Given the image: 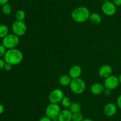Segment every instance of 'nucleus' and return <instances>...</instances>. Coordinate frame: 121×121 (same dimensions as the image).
<instances>
[{
    "label": "nucleus",
    "instance_id": "nucleus-1",
    "mask_svg": "<svg viewBox=\"0 0 121 121\" xmlns=\"http://www.w3.org/2000/svg\"><path fill=\"white\" fill-rule=\"evenodd\" d=\"M23 58V53L20 50L16 48L7 50L4 57V59L5 62L12 65L20 64L22 61Z\"/></svg>",
    "mask_w": 121,
    "mask_h": 121
},
{
    "label": "nucleus",
    "instance_id": "nucleus-2",
    "mask_svg": "<svg viewBox=\"0 0 121 121\" xmlns=\"http://www.w3.org/2000/svg\"><path fill=\"white\" fill-rule=\"evenodd\" d=\"M90 14V11L87 7L80 6L73 9L72 13V17L75 22L82 23L89 19Z\"/></svg>",
    "mask_w": 121,
    "mask_h": 121
},
{
    "label": "nucleus",
    "instance_id": "nucleus-3",
    "mask_svg": "<svg viewBox=\"0 0 121 121\" xmlns=\"http://www.w3.org/2000/svg\"><path fill=\"white\" fill-rule=\"evenodd\" d=\"M69 86L72 92L76 94H81L86 90V84L83 79L78 78L72 79Z\"/></svg>",
    "mask_w": 121,
    "mask_h": 121
},
{
    "label": "nucleus",
    "instance_id": "nucleus-4",
    "mask_svg": "<svg viewBox=\"0 0 121 121\" xmlns=\"http://www.w3.org/2000/svg\"><path fill=\"white\" fill-rule=\"evenodd\" d=\"M19 37L14 33L8 34L2 39V45L8 49L15 48L19 44Z\"/></svg>",
    "mask_w": 121,
    "mask_h": 121
},
{
    "label": "nucleus",
    "instance_id": "nucleus-5",
    "mask_svg": "<svg viewBox=\"0 0 121 121\" xmlns=\"http://www.w3.org/2000/svg\"><path fill=\"white\" fill-rule=\"evenodd\" d=\"M61 112V108L57 103H52L48 104L46 109V116L51 119L53 121H57L58 116Z\"/></svg>",
    "mask_w": 121,
    "mask_h": 121
},
{
    "label": "nucleus",
    "instance_id": "nucleus-6",
    "mask_svg": "<svg viewBox=\"0 0 121 121\" xmlns=\"http://www.w3.org/2000/svg\"><path fill=\"white\" fill-rule=\"evenodd\" d=\"M12 30L13 33L18 36H22L27 32V27L26 24L22 21H16L13 23L12 25Z\"/></svg>",
    "mask_w": 121,
    "mask_h": 121
},
{
    "label": "nucleus",
    "instance_id": "nucleus-7",
    "mask_svg": "<svg viewBox=\"0 0 121 121\" xmlns=\"http://www.w3.org/2000/svg\"><path fill=\"white\" fill-rule=\"evenodd\" d=\"M64 96L63 91L61 89L56 88L51 91L48 96V99L50 103L58 104L61 102Z\"/></svg>",
    "mask_w": 121,
    "mask_h": 121
},
{
    "label": "nucleus",
    "instance_id": "nucleus-8",
    "mask_svg": "<svg viewBox=\"0 0 121 121\" xmlns=\"http://www.w3.org/2000/svg\"><path fill=\"white\" fill-rule=\"evenodd\" d=\"M102 10L104 14L107 16H112L117 11V6L111 1L104 2L102 6Z\"/></svg>",
    "mask_w": 121,
    "mask_h": 121
},
{
    "label": "nucleus",
    "instance_id": "nucleus-9",
    "mask_svg": "<svg viewBox=\"0 0 121 121\" xmlns=\"http://www.w3.org/2000/svg\"><path fill=\"white\" fill-rule=\"evenodd\" d=\"M119 84V83L118 78L117 76L113 75L106 78L104 81V86L105 88L109 89L111 90L117 88Z\"/></svg>",
    "mask_w": 121,
    "mask_h": 121
},
{
    "label": "nucleus",
    "instance_id": "nucleus-10",
    "mask_svg": "<svg viewBox=\"0 0 121 121\" xmlns=\"http://www.w3.org/2000/svg\"><path fill=\"white\" fill-rule=\"evenodd\" d=\"M112 72H113V70H112V66L108 64H105L100 68L98 73H99V75L102 78L106 79L109 76L112 75Z\"/></svg>",
    "mask_w": 121,
    "mask_h": 121
},
{
    "label": "nucleus",
    "instance_id": "nucleus-11",
    "mask_svg": "<svg viewBox=\"0 0 121 121\" xmlns=\"http://www.w3.org/2000/svg\"><path fill=\"white\" fill-rule=\"evenodd\" d=\"M117 110H118V107L115 104L113 103H109L105 105L104 112L106 116L112 117L117 113Z\"/></svg>",
    "mask_w": 121,
    "mask_h": 121
},
{
    "label": "nucleus",
    "instance_id": "nucleus-12",
    "mask_svg": "<svg viewBox=\"0 0 121 121\" xmlns=\"http://www.w3.org/2000/svg\"><path fill=\"white\" fill-rule=\"evenodd\" d=\"M82 72V68L78 65H73L69 71V75L70 77L72 79L80 78V75Z\"/></svg>",
    "mask_w": 121,
    "mask_h": 121
},
{
    "label": "nucleus",
    "instance_id": "nucleus-13",
    "mask_svg": "<svg viewBox=\"0 0 121 121\" xmlns=\"http://www.w3.org/2000/svg\"><path fill=\"white\" fill-rule=\"evenodd\" d=\"M72 116L73 113L69 109H64L60 112L57 121H72Z\"/></svg>",
    "mask_w": 121,
    "mask_h": 121
},
{
    "label": "nucleus",
    "instance_id": "nucleus-14",
    "mask_svg": "<svg viewBox=\"0 0 121 121\" xmlns=\"http://www.w3.org/2000/svg\"><path fill=\"white\" fill-rule=\"evenodd\" d=\"M105 87L104 84L99 83H96L92 84L91 87V91L92 94L95 95H100L104 92Z\"/></svg>",
    "mask_w": 121,
    "mask_h": 121
},
{
    "label": "nucleus",
    "instance_id": "nucleus-15",
    "mask_svg": "<svg viewBox=\"0 0 121 121\" xmlns=\"http://www.w3.org/2000/svg\"><path fill=\"white\" fill-rule=\"evenodd\" d=\"M91 23L94 24H99L102 21V17L97 13H93L90 14L89 19Z\"/></svg>",
    "mask_w": 121,
    "mask_h": 121
},
{
    "label": "nucleus",
    "instance_id": "nucleus-16",
    "mask_svg": "<svg viewBox=\"0 0 121 121\" xmlns=\"http://www.w3.org/2000/svg\"><path fill=\"white\" fill-rule=\"evenodd\" d=\"M72 78H70L69 75H63L59 78V81L61 85L63 87H66L70 85L71 81H72Z\"/></svg>",
    "mask_w": 121,
    "mask_h": 121
},
{
    "label": "nucleus",
    "instance_id": "nucleus-17",
    "mask_svg": "<svg viewBox=\"0 0 121 121\" xmlns=\"http://www.w3.org/2000/svg\"><path fill=\"white\" fill-rule=\"evenodd\" d=\"M82 109V106L78 102H73L71 104L69 107V110L72 112L73 113L80 112Z\"/></svg>",
    "mask_w": 121,
    "mask_h": 121
},
{
    "label": "nucleus",
    "instance_id": "nucleus-18",
    "mask_svg": "<svg viewBox=\"0 0 121 121\" xmlns=\"http://www.w3.org/2000/svg\"><path fill=\"white\" fill-rule=\"evenodd\" d=\"M26 13L22 9H18V10L17 11L15 14V19H16V20H18V21H24V20L26 19Z\"/></svg>",
    "mask_w": 121,
    "mask_h": 121
},
{
    "label": "nucleus",
    "instance_id": "nucleus-19",
    "mask_svg": "<svg viewBox=\"0 0 121 121\" xmlns=\"http://www.w3.org/2000/svg\"><path fill=\"white\" fill-rule=\"evenodd\" d=\"M8 32H9V29L6 25H0V38L3 39L6 36L9 34Z\"/></svg>",
    "mask_w": 121,
    "mask_h": 121
},
{
    "label": "nucleus",
    "instance_id": "nucleus-20",
    "mask_svg": "<svg viewBox=\"0 0 121 121\" xmlns=\"http://www.w3.org/2000/svg\"><path fill=\"white\" fill-rule=\"evenodd\" d=\"M61 104L63 107L65 108H69L71 104H72V101H71L70 98L67 96H64L62 100L61 101Z\"/></svg>",
    "mask_w": 121,
    "mask_h": 121
},
{
    "label": "nucleus",
    "instance_id": "nucleus-21",
    "mask_svg": "<svg viewBox=\"0 0 121 121\" xmlns=\"http://www.w3.org/2000/svg\"><path fill=\"white\" fill-rule=\"evenodd\" d=\"M83 119V114L80 112L73 113L72 121H82Z\"/></svg>",
    "mask_w": 121,
    "mask_h": 121
},
{
    "label": "nucleus",
    "instance_id": "nucleus-22",
    "mask_svg": "<svg viewBox=\"0 0 121 121\" xmlns=\"http://www.w3.org/2000/svg\"><path fill=\"white\" fill-rule=\"evenodd\" d=\"M2 11L5 15H9L12 12L11 6L8 4L4 5L2 6Z\"/></svg>",
    "mask_w": 121,
    "mask_h": 121
},
{
    "label": "nucleus",
    "instance_id": "nucleus-23",
    "mask_svg": "<svg viewBox=\"0 0 121 121\" xmlns=\"http://www.w3.org/2000/svg\"><path fill=\"white\" fill-rule=\"evenodd\" d=\"M6 52L7 51H6L5 47L3 45H0V58L4 57Z\"/></svg>",
    "mask_w": 121,
    "mask_h": 121
},
{
    "label": "nucleus",
    "instance_id": "nucleus-24",
    "mask_svg": "<svg viewBox=\"0 0 121 121\" xmlns=\"http://www.w3.org/2000/svg\"><path fill=\"white\" fill-rule=\"evenodd\" d=\"M12 68H13V65L8 64V63H6L4 66L5 70L7 71H10L12 70Z\"/></svg>",
    "mask_w": 121,
    "mask_h": 121
},
{
    "label": "nucleus",
    "instance_id": "nucleus-25",
    "mask_svg": "<svg viewBox=\"0 0 121 121\" xmlns=\"http://www.w3.org/2000/svg\"><path fill=\"white\" fill-rule=\"evenodd\" d=\"M6 62L4 60V59H2V58H0V70L4 68Z\"/></svg>",
    "mask_w": 121,
    "mask_h": 121
},
{
    "label": "nucleus",
    "instance_id": "nucleus-26",
    "mask_svg": "<svg viewBox=\"0 0 121 121\" xmlns=\"http://www.w3.org/2000/svg\"><path fill=\"white\" fill-rule=\"evenodd\" d=\"M39 121H53L52 119H51L50 117H48V116H43V117H41V118L39 119Z\"/></svg>",
    "mask_w": 121,
    "mask_h": 121
},
{
    "label": "nucleus",
    "instance_id": "nucleus-27",
    "mask_svg": "<svg viewBox=\"0 0 121 121\" xmlns=\"http://www.w3.org/2000/svg\"><path fill=\"white\" fill-rule=\"evenodd\" d=\"M117 103L118 107H119L121 110V94L119 95V97H118V98H117Z\"/></svg>",
    "mask_w": 121,
    "mask_h": 121
},
{
    "label": "nucleus",
    "instance_id": "nucleus-28",
    "mask_svg": "<svg viewBox=\"0 0 121 121\" xmlns=\"http://www.w3.org/2000/svg\"><path fill=\"white\" fill-rule=\"evenodd\" d=\"M111 91L112 90H109V89H107V88H105V90H104V94L105 95V96H110V95L111 94Z\"/></svg>",
    "mask_w": 121,
    "mask_h": 121
},
{
    "label": "nucleus",
    "instance_id": "nucleus-29",
    "mask_svg": "<svg viewBox=\"0 0 121 121\" xmlns=\"http://www.w3.org/2000/svg\"><path fill=\"white\" fill-rule=\"evenodd\" d=\"M113 2L116 6H121V0H113Z\"/></svg>",
    "mask_w": 121,
    "mask_h": 121
},
{
    "label": "nucleus",
    "instance_id": "nucleus-30",
    "mask_svg": "<svg viewBox=\"0 0 121 121\" xmlns=\"http://www.w3.org/2000/svg\"><path fill=\"white\" fill-rule=\"evenodd\" d=\"M5 110V107L4 106V105L2 104H0V115H2L3 113V112H4Z\"/></svg>",
    "mask_w": 121,
    "mask_h": 121
},
{
    "label": "nucleus",
    "instance_id": "nucleus-31",
    "mask_svg": "<svg viewBox=\"0 0 121 121\" xmlns=\"http://www.w3.org/2000/svg\"><path fill=\"white\" fill-rule=\"evenodd\" d=\"M8 1L9 0H0V5L2 6L6 4H8Z\"/></svg>",
    "mask_w": 121,
    "mask_h": 121
},
{
    "label": "nucleus",
    "instance_id": "nucleus-32",
    "mask_svg": "<svg viewBox=\"0 0 121 121\" xmlns=\"http://www.w3.org/2000/svg\"><path fill=\"white\" fill-rule=\"evenodd\" d=\"M82 121H94L93 120L91 119L90 118H84V119Z\"/></svg>",
    "mask_w": 121,
    "mask_h": 121
},
{
    "label": "nucleus",
    "instance_id": "nucleus-33",
    "mask_svg": "<svg viewBox=\"0 0 121 121\" xmlns=\"http://www.w3.org/2000/svg\"><path fill=\"white\" fill-rule=\"evenodd\" d=\"M118 79H119V84H121V74L119 75V77H118Z\"/></svg>",
    "mask_w": 121,
    "mask_h": 121
},
{
    "label": "nucleus",
    "instance_id": "nucleus-34",
    "mask_svg": "<svg viewBox=\"0 0 121 121\" xmlns=\"http://www.w3.org/2000/svg\"><path fill=\"white\" fill-rule=\"evenodd\" d=\"M104 1V2H108V1H110V0H102Z\"/></svg>",
    "mask_w": 121,
    "mask_h": 121
}]
</instances>
